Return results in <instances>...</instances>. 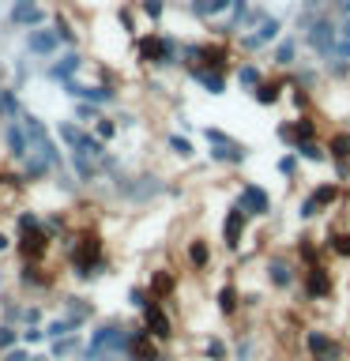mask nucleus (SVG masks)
<instances>
[{
    "label": "nucleus",
    "instance_id": "1",
    "mask_svg": "<svg viewBox=\"0 0 350 361\" xmlns=\"http://www.w3.org/2000/svg\"><path fill=\"white\" fill-rule=\"evenodd\" d=\"M56 245H61L72 279H79V282H95V279H102L109 271L106 237H102L98 226H72Z\"/></svg>",
    "mask_w": 350,
    "mask_h": 361
},
{
    "label": "nucleus",
    "instance_id": "2",
    "mask_svg": "<svg viewBox=\"0 0 350 361\" xmlns=\"http://www.w3.org/2000/svg\"><path fill=\"white\" fill-rule=\"evenodd\" d=\"M181 45H185V38H177L174 30L147 27L132 38V61L151 75L181 72Z\"/></svg>",
    "mask_w": 350,
    "mask_h": 361
},
{
    "label": "nucleus",
    "instance_id": "3",
    "mask_svg": "<svg viewBox=\"0 0 350 361\" xmlns=\"http://www.w3.org/2000/svg\"><path fill=\"white\" fill-rule=\"evenodd\" d=\"M109 188H113V196L124 200L128 207H147V203H155L158 196H166V192H169L166 177L151 173V169H143V173H128V169H121V173L109 177Z\"/></svg>",
    "mask_w": 350,
    "mask_h": 361
},
{
    "label": "nucleus",
    "instance_id": "4",
    "mask_svg": "<svg viewBox=\"0 0 350 361\" xmlns=\"http://www.w3.org/2000/svg\"><path fill=\"white\" fill-rule=\"evenodd\" d=\"M128 350V324L102 320L79 350V361H121Z\"/></svg>",
    "mask_w": 350,
    "mask_h": 361
},
{
    "label": "nucleus",
    "instance_id": "5",
    "mask_svg": "<svg viewBox=\"0 0 350 361\" xmlns=\"http://www.w3.org/2000/svg\"><path fill=\"white\" fill-rule=\"evenodd\" d=\"M324 128H327V121L320 109L316 113H290V117L275 121V140L282 143V151H294V147H301L309 140H320Z\"/></svg>",
    "mask_w": 350,
    "mask_h": 361
},
{
    "label": "nucleus",
    "instance_id": "6",
    "mask_svg": "<svg viewBox=\"0 0 350 361\" xmlns=\"http://www.w3.org/2000/svg\"><path fill=\"white\" fill-rule=\"evenodd\" d=\"M335 42H339V19H335V11L327 8V11H316L313 23L301 30V45L313 53V61H332V53H335Z\"/></svg>",
    "mask_w": 350,
    "mask_h": 361
},
{
    "label": "nucleus",
    "instance_id": "7",
    "mask_svg": "<svg viewBox=\"0 0 350 361\" xmlns=\"http://www.w3.org/2000/svg\"><path fill=\"white\" fill-rule=\"evenodd\" d=\"M87 64H90V56L83 53V45H76V49H61L53 61L42 64V79H45V83H53V87H61V83H68V79L83 75Z\"/></svg>",
    "mask_w": 350,
    "mask_h": 361
},
{
    "label": "nucleus",
    "instance_id": "8",
    "mask_svg": "<svg viewBox=\"0 0 350 361\" xmlns=\"http://www.w3.org/2000/svg\"><path fill=\"white\" fill-rule=\"evenodd\" d=\"M49 11L42 0H8V11H4V27L8 30H30V27H42L49 23Z\"/></svg>",
    "mask_w": 350,
    "mask_h": 361
},
{
    "label": "nucleus",
    "instance_id": "9",
    "mask_svg": "<svg viewBox=\"0 0 350 361\" xmlns=\"http://www.w3.org/2000/svg\"><path fill=\"white\" fill-rule=\"evenodd\" d=\"M61 49H64V45H61V38H56V30L49 27V23L23 30V53H27L30 61H42L45 64V61H53Z\"/></svg>",
    "mask_w": 350,
    "mask_h": 361
},
{
    "label": "nucleus",
    "instance_id": "10",
    "mask_svg": "<svg viewBox=\"0 0 350 361\" xmlns=\"http://www.w3.org/2000/svg\"><path fill=\"white\" fill-rule=\"evenodd\" d=\"M53 237L45 233V226H34V230H19L16 233V248H11V252H16L19 259H30V264H45V256L53 252Z\"/></svg>",
    "mask_w": 350,
    "mask_h": 361
},
{
    "label": "nucleus",
    "instance_id": "11",
    "mask_svg": "<svg viewBox=\"0 0 350 361\" xmlns=\"http://www.w3.org/2000/svg\"><path fill=\"white\" fill-rule=\"evenodd\" d=\"M234 203L248 214V219H267V214L275 211V200H271V192H267L264 185H256V180H241V185H237Z\"/></svg>",
    "mask_w": 350,
    "mask_h": 361
},
{
    "label": "nucleus",
    "instance_id": "12",
    "mask_svg": "<svg viewBox=\"0 0 350 361\" xmlns=\"http://www.w3.org/2000/svg\"><path fill=\"white\" fill-rule=\"evenodd\" d=\"M16 286H19L23 293H49V290L56 286V271H49L45 264H30V259H19Z\"/></svg>",
    "mask_w": 350,
    "mask_h": 361
},
{
    "label": "nucleus",
    "instance_id": "13",
    "mask_svg": "<svg viewBox=\"0 0 350 361\" xmlns=\"http://www.w3.org/2000/svg\"><path fill=\"white\" fill-rule=\"evenodd\" d=\"M332 290H335V279H332V271H327L320 259L309 267H301V293H305V301H327L332 298Z\"/></svg>",
    "mask_w": 350,
    "mask_h": 361
},
{
    "label": "nucleus",
    "instance_id": "14",
    "mask_svg": "<svg viewBox=\"0 0 350 361\" xmlns=\"http://www.w3.org/2000/svg\"><path fill=\"white\" fill-rule=\"evenodd\" d=\"M140 324L158 338V343H169V338H174V316H169L166 301H158V298H151L140 309Z\"/></svg>",
    "mask_w": 350,
    "mask_h": 361
},
{
    "label": "nucleus",
    "instance_id": "15",
    "mask_svg": "<svg viewBox=\"0 0 350 361\" xmlns=\"http://www.w3.org/2000/svg\"><path fill=\"white\" fill-rule=\"evenodd\" d=\"M0 147H4L8 166H19L23 158L30 154V140H27V128H23V121H19V117L0 124Z\"/></svg>",
    "mask_w": 350,
    "mask_h": 361
},
{
    "label": "nucleus",
    "instance_id": "16",
    "mask_svg": "<svg viewBox=\"0 0 350 361\" xmlns=\"http://www.w3.org/2000/svg\"><path fill=\"white\" fill-rule=\"evenodd\" d=\"M301 34L298 30H286L282 38L271 45V72H290V68L301 64Z\"/></svg>",
    "mask_w": 350,
    "mask_h": 361
},
{
    "label": "nucleus",
    "instance_id": "17",
    "mask_svg": "<svg viewBox=\"0 0 350 361\" xmlns=\"http://www.w3.org/2000/svg\"><path fill=\"white\" fill-rule=\"evenodd\" d=\"M181 75H185L188 83H196L207 98H222L226 90H230V83H234L226 72H211V68H196V64H185V68H181Z\"/></svg>",
    "mask_w": 350,
    "mask_h": 361
},
{
    "label": "nucleus",
    "instance_id": "18",
    "mask_svg": "<svg viewBox=\"0 0 350 361\" xmlns=\"http://www.w3.org/2000/svg\"><path fill=\"white\" fill-rule=\"evenodd\" d=\"M248 214L237 207V203H230L222 214V245H226V252H241V245H245V237H248Z\"/></svg>",
    "mask_w": 350,
    "mask_h": 361
},
{
    "label": "nucleus",
    "instance_id": "19",
    "mask_svg": "<svg viewBox=\"0 0 350 361\" xmlns=\"http://www.w3.org/2000/svg\"><path fill=\"white\" fill-rule=\"evenodd\" d=\"M248 98L260 109H279L286 102V72H267L264 83H256V90H248Z\"/></svg>",
    "mask_w": 350,
    "mask_h": 361
},
{
    "label": "nucleus",
    "instance_id": "20",
    "mask_svg": "<svg viewBox=\"0 0 350 361\" xmlns=\"http://www.w3.org/2000/svg\"><path fill=\"white\" fill-rule=\"evenodd\" d=\"M267 282L275 290H294L301 282V267H298V259H286V256H271L267 259Z\"/></svg>",
    "mask_w": 350,
    "mask_h": 361
},
{
    "label": "nucleus",
    "instance_id": "21",
    "mask_svg": "<svg viewBox=\"0 0 350 361\" xmlns=\"http://www.w3.org/2000/svg\"><path fill=\"white\" fill-rule=\"evenodd\" d=\"M305 350L313 361H343V343L327 331H305Z\"/></svg>",
    "mask_w": 350,
    "mask_h": 361
},
{
    "label": "nucleus",
    "instance_id": "22",
    "mask_svg": "<svg viewBox=\"0 0 350 361\" xmlns=\"http://www.w3.org/2000/svg\"><path fill=\"white\" fill-rule=\"evenodd\" d=\"M264 75H267V68L256 61V56H237V64H234V87L237 90H256V83H264Z\"/></svg>",
    "mask_w": 350,
    "mask_h": 361
},
{
    "label": "nucleus",
    "instance_id": "23",
    "mask_svg": "<svg viewBox=\"0 0 350 361\" xmlns=\"http://www.w3.org/2000/svg\"><path fill=\"white\" fill-rule=\"evenodd\" d=\"M324 147H327L332 166H350V128L346 124H332L324 132Z\"/></svg>",
    "mask_w": 350,
    "mask_h": 361
},
{
    "label": "nucleus",
    "instance_id": "24",
    "mask_svg": "<svg viewBox=\"0 0 350 361\" xmlns=\"http://www.w3.org/2000/svg\"><path fill=\"white\" fill-rule=\"evenodd\" d=\"M23 109H27V106H23V90L11 87L8 68H0V124H4V121H16Z\"/></svg>",
    "mask_w": 350,
    "mask_h": 361
},
{
    "label": "nucleus",
    "instance_id": "25",
    "mask_svg": "<svg viewBox=\"0 0 350 361\" xmlns=\"http://www.w3.org/2000/svg\"><path fill=\"white\" fill-rule=\"evenodd\" d=\"M309 200L320 207V214H327V211H335L339 203L346 200V188L339 185V180H316V185L309 188Z\"/></svg>",
    "mask_w": 350,
    "mask_h": 361
},
{
    "label": "nucleus",
    "instance_id": "26",
    "mask_svg": "<svg viewBox=\"0 0 350 361\" xmlns=\"http://www.w3.org/2000/svg\"><path fill=\"white\" fill-rule=\"evenodd\" d=\"M68 169L76 173L79 188H95L98 180H106V177H102V166H98V158H90V154H68Z\"/></svg>",
    "mask_w": 350,
    "mask_h": 361
},
{
    "label": "nucleus",
    "instance_id": "27",
    "mask_svg": "<svg viewBox=\"0 0 350 361\" xmlns=\"http://www.w3.org/2000/svg\"><path fill=\"white\" fill-rule=\"evenodd\" d=\"M49 27L56 30V38H61L64 49L83 45V34H79V27L72 23V16H68V8H53V11H49Z\"/></svg>",
    "mask_w": 350,
    "mask_h": 361
},
{
    "label": "nucleus",
    "instance_id": "28",
    "mask_svg": "<svg viewBox=\"0 0 350 361\" xmlns=\"http://www.w3.org/2000/svg\"><path fill=\"white\" fill-rule=\"evenodd\" d=\"M61 312H64L76 327H87L90 320H95V301H90V298H79V293H61Z\"/></svg>",
    "mask_w": 350,
    "mask_h": 361
},
{
    "label": "nucleus",
    "instance_id": "29",
    "mask_svg": "<svg viewBox=\"0 0 350 361\" xmlns=\"http://www.w3.org/2000/svg\"><path fill=\"white\" fill-rule=\"evenodd\" d=\"M113 19H117V30H121L128 42L143 30V16H140V8H135V0H121L117 11H113Z\"/></svg>",
    "mask_w": 350,
    "mask_h": 361
},
{
    "label": "nucleus",
    "instance_id": "30",
    "mask_svg": "<svg viewBox=\"0 0 350 361\" xmlns=\"http://www.w3.org/2000/svg\"><path fill=\"white\" fill-rule=\"evenodd\" d=\"M162 147H166L174 158H181V162H192V158H196V143H192V135L181 132V128H169V132L162 135Z\"/></svg>",
    "mask_w": 350,
    "mask_h": 361
},
{
    "label": "nucleus",
    "instance_id": "31",
    "mask_svg": "<svg viewBox=\"0 0 350 361\" xmlns=\"http://www.w3.org/2000/svg\"><path fill=\"white\" fill-rule=\"evenodd\" d=\"M147 290H151V298L158 301H169L177 293V275L169 267H155L151 271V279H147Z\"/></svg>",
    "mask_w": 350,
    "mask_h": 361
},
{
    "label": "nucleus",
    "instance_id": "32",
    "mask_svg": "<svg viewBox=\"0 0 350 361\" xmlns=\"http://www.w3.org/2000/svg\"><path fill=\"white\" fill-rule=\"evenodd\" d=\"M79 350H83V335L72 331V335H61L49 343V357L53 361H68V357H79Z\"/></svg>",
    "mask_w": 350,
    "mask_h": 361
},
{
    "label": "nucleus",
    "instance_id": "33",
    "mask_svg": "<svg viewBox=\"0 0 350 361\" xmlns=\"http://www.w3.org/2000/svg\"><path fill=\"white\" fill-rule=\"evenodd\" d=\"M241 290L234 286V282H226V286H219V293H215V305H219V312L226 316V320H234L237 312H241Z\"/></svg>",
    "mask_w": 350,
    "mask_h": 361
},
{
    "label": "nucleus",
    "instance_id": "34",
    "mask_svg": "<svg viewBox=\"0 0 350 361\" xmlns=\"http://www.w3.org/2000/svg\"><path fill=\"white\" fill-rule=\"evenodd\" d=\"M301 158H298V151H282L279 158H275V173L286 180V185H298L301 180Z\"/></svg>",
    "mask_w": 350,
    "mask_h": 361
},
{
    "label": "nucleus",
    "instance_id": "35",
    "mask_svg": "<svg viewBox=\"0 0 350 361\" xmlns=\"http://www.w3.org/2000/svg\"><path fill=\"white\" fill-rule=\"evenodd\" d=\"M185 259L192 271H207L211 267V245L203 241V237H192V241L185 245Z\"/></svg>",
    "mask_w": 350,
    "mask_h": 361
},
{
    "label": "nucleus",
    "instance_id": "36",
    "mask_svg": "<svg viewBox=\"0 0 350 361\" xmlns=\"http://www.w3.org/2000/svg\"><path fill=\"white\" fill-rule=\"evenodd\" d=\"M298 151V158L305 166H332V158H327V147H324V135L320 140H309V143H301V147H294Z\"/></svg>",
    "mask_w": 350,
    "mask_h": 361
},
{
    "label": "nucleus",
    "instance_id": "37",
    "mask_svg": "<svg viewBox=\"0 0 350 361\" xmlns=\"http://www.w3.org/2000/svg\"><path fill=\"white\" fill-rule=\"evenodd\" d=\"M42 226L53 241H61V237L72 230V219H68V211H42Z\"/></svg>",
    "mask_w": 350,
    "mask_h": 361
},
{
    "label": "nucleus",
    "instance_id": "38",
    "mask_svg": "<svg viewBox=\"0 0 350 361\" xmlns=\"http://www.w3.org/2000/svg\"><path fill=\"white\" fill-rule=\"evenodd\" d=\"M102 113H109V109L95 106V102H83V98H76V102H72V113H68V117H72V121H79V124H87V128H90V124H95V121L102 117Z\"/></svg>",
    "mask_w": 350,
    "mask_h": 361
},
{
    "label": "nucleus",
    "instance_id": "39",
    "mask_svg": "<svg viewBox=\"0 0 350 361\" xmlns=\"http://www.w3.org/2000/svg\"><path fill=\"white\" fill-rule=\"evenodd\" d=\"M90 128H95V135L102 143H113V140H121V124H117V117H113V113H102V117L90 124Z\"/></svg>",
    "mask_w": 350,
    "mask_h": 361
},
{
    "label": "nucleus",
    "instance_id": "40",
    "mask_svg": "<svg viewBox=\"0 0 350 361\" xmlns=\"http://www.w3.org/2000/svg\"><path fill=\"white\" fill-rule=\"evenodd\" d=\"M200 140L207 143V147H226V143H241L234 132H226V128H219V124H203L200 128Z\"/></svg>",
    "mask_w": 350,
    "mask_h": 361
},
{
    "label": "nucleus",
    "instance_id": "41",
    "mask_svg": "<svg viewBox=\"0 0 350 361\" xmlns=\"http://www.w3.org/2000/svg\"><path fill=\"white\" fill-rule=\"evenodd\" d=\"M27 61H30L27 53L11 56V87H16V90H23V87L30 83V75H34V68H27Z\"/></svg>",
    "mask_w": 350,
    "mask_h": 361
},
{
    "label": "nucleus",
    "instance_id": "42",
    "mask_svg": "<svg viewBox=\"0 0 350 361\" xmlns=\"http://www.w3.org/2000/svg\"><path fill=\"white\" fill-rule=\"evenodd\" d=\"M324 75L327 83H350V61H339V56L324 61Z\"/></svg>",
    "mask_w": 350,
    "mask_h": 361
},
{
    "label": "nucleus",
    "instance_id": "43",
    "mask_svg": "<svg viewBox=\"0 0 350 361\" xmlns=\"http://www.w3.org/2000/svg\"><path fill=\"white\" fill-rule=\"evenodd\" d=\"M72 331H79V327L68 320L64 312H61V316H53V320L45 324V338H49V343H53V338H61V335H72Z\"/></svg>",
    "mask_w": 350,
    "mask_h": 361
},
{
    "label": "nucleus",
    "instance_id": "44",
    "mask_svg": "<svg viewBox=\"0 0 350 361\" xmlns=\"http://www.w3.org/2000/svg\"><path fill=\"white\" fill-rule=\"evenodd\" d=\"M19 338H23V346H49V338H45V324H27L19 331Z\"/></svg>",
    "mask_w": 350,
    "mask_h": 361
},
{
    "label": "nucleus",
    "instance_id": "45",
    "mask_svg": "<svg viewBox=\"0 0 350 361\" xmlns=\"http://www.w3.org/2000/svg\"><path fill=\"white\" fill-rule=\"evenodd\" d=\"M0 320L4 324H23V301H16V298H0Z\"/></svg>",
    "mask_w": 350,
    "mask_h": 361
},
{
    "label": "nucleus",
    "instance_id": "46",
    "mask_svg": "<svg viewBox=\"0 0 350 361\" xmlns=\"http://www.w3.org/2000/svg\"><path fill=\"white\" fill-rule=\"evenodd\" d=\"M34 226H42V211L16 207V233H19V230H34Z\"/></svg>",
    "mask_w": 350,
    "mask_h": 361
},
{
    "label": "nucleus",
    "instance_id": "47",
    "mask_svg": "<svg viewBox=\"0 0 350 361\" xmlns=\"http://www.w3.org/2000/svg\"><path fill=\"white\" fill-rule=\"evenodd\" d=\"M327 248H332L335 256L350 259V230H335V233H327Z\"/></svg>",
    "mask_w": 350,
    "mask_h": 361
},
{
    "label": "nucleus",
    "instance_id": "48",
    "mask_svg": "<svg viewBox=\"0 0 350 361\" xmlns=\"http://www.w3.org/2000/svg\"><path fill=\"white\" fill-rule=\"evenodd\" d=\"M23 343V338H19V327L16 324H4V320H0V354H8V350H16Z\"/></svg>",
    "mask_w": 350,
    "mask_h": 361
},
{
    "label": "nucleus",
    "instance_id": "49",
    "mask_svg": "<svg viewBox=\"0 0 350 361\" xmlns=\"http://www.w3.org/2000/svg\"><path fill=\"white\" fill-rule=\"evenodd\" d=\"M203 357H207V361H226V357H230V346H226L222 343V338H207V343H203Z\"/></svg>",
    "mask_w": 350,
    "mask_h": 361
},
{
    "label": "nucleus",
    "instance_id": "50",
    "mask_svg": "<svg viewBox=\"0 0 350 361\" xmlns=\"http://www.w3.org/2000/svg\"><path fill=\"white\" fill-rule=\"evenodd\" d=\"M298 256H301V267H309L320 259V252H316V245H313V237H298Z\"/></svg>",
    "mask_w": 350,
    "mask_h": 361
},
{
    "label": "nucleus",
    "instance_id": "51",
    "mask_svg": "<svg viewBox=\"0 0 350 361\" xmlns=\"http://www.w3.org/2000/svg\"><path fill=\"white\" fill-rule=\"evenodd\" d=\"M147 301H151V290H147V286H132V290H128V305H132L135 312H140Z\"/></svg>",
    "mask_w": 350,
    "mask_h": 361
},
{
    "label": "nucleus",
    "instance_id": "52",
    "mask_svg": "<svg viewBox=\"0 0 350 361\" xmlns=\"http://www.w3.org/2000/svg\"><path fill=\"white\" fill-rule=\"evenodd\" d=\"M230 8H234V0H207V23L211 19H222Z\"/></svg>",
    "mask_w": 350,
    "mask_h": 361
},
{
    "label": "nucleus",
    "instance_id": "53",
    "mask_svg": "<svg viewBox=\"0 0 350 361\" xmlns=\"http://www.w3.org/2000/svg\"><path fill=\"white\" fill-rule=\"evenodd\" d=\"M42 320H45L42 305H23V327H27V324H42Z\"/></svg>",
    "mask_w": 350,
    "mask_h": 361
},
{
    "label": "nucleus",
    "instance_id": "54",
    "mask_svg": "<svg viewBox=\"0 0 350 361\" xmlns=\"http://www.w3.org/2000/svg\"><path fill=\"white\" fill-rule=\"evenodd\" d=\"M234 357H237V361H253V335H241V338H237Z\"/></svg>",
    "mask_w": 350,
    "mask_h": 361
},
{
    "label": "nucleus",
    "instance_id": "55",
    "mask_svg": "<svg viewBox=\"0 0 350 361\" xmlns=\"http://www.w3.org/2000/svg\"><path fill=\"white\" fill-rule=\"evenodd\" d=\"M301 222H313V219H320V207H316V203L309 200V192H305V200H301Z\"/></svg>",
    "mask_w": 350,
    "mask_h": 361
},
{
    "label": "nucleus",
    "instance_id": "56",
    "mask_svg": "<svg viewBox=\"0 0 350 361\" xmlns=\"http://www.w3.org/2000/svg\"><path fill=\"white\" fill-rule=\"evenodd\" d=\"M332 56H339V61H350V38H343L339 34V42H335V53Z\"/></svg>",
    "mask_w": 350,
    "mask_h": 361
},
{
    "label": "nucleus",
    "instance_id": "57",
    "mask_svg": "<svg viewBox=\"0 0 350 361\" xmlns=\"http://www.w3.org/2000/svg\"><path fill=\"white\" fill-rule=\"evenodd\" d=\"M11 248H16V233L0 230V256H4V252H11Z\"/></svg>",
    "mask_w": 350,
    "mask_h": 361
},
{
    "label": "nucleus",
    "instance_id": "58",
    "mask_svg": "<svg viewBox=\"0 0 350 361\" xmlns=\"http://www.w3.org/2000/svg\"><path fill=\"white\" fill-rule=\"evenodd\" d=\"M332 11H335V19H339V16H350V0H339Z\"/></svg>",
    "mask_w": 350,
    "mask_h": 361
},
{
    "label": "nucleus",
    "instance_id": "59",
    "mask_svg": "<svg viewBox=\"0 0 350 361\" xmlns=\"http://www.w3.org/2000/svg\"><path fill=\"white\" fill-rule=\"evenodd\" d=\"M339 34H343V38H350V16H339Z\"/></svg>",
    "mask_w": 350,
    "mask_h": 361
},
{
    "label": "nucleus",
    "instance_id": "60",
    "mask_svg": "<svg viewBox=\"0 0 350 361\" xmlns=\"http://www.w3.org/2000/svg\"><path fill=\"white\" fill-rule=\"evenodd\" d=\"M27 361H53V357H49V354H30Z\"/></svg>",
    "mask_w": 350,
    "mask_h": 361
},
{
    "label": "nucleus",
    "instance_id": "61",
    "mask_svg": "<svg viewBox=\"0 0 350 361\" xmlns=\"http://www.w3.org/2000/svg\"><path fill=\"white\" fill-rule=\"evenodd\" d=\"M4 188H8V185H4V166H0V196H4Z\"/></svg>",
    "mask_w": 350,
    "mask_h": 361
},
{
    "label": "nucleus",
    "instance_id": "62",
    "mask_svg": "<svg viewBox=\"0 0 350 361\" xmlns=\"http://www.w3.org/2000/svg\"><path fill=\"white\" fill-rule=\"evenodd\" d=\"M0 357H4V354H0Z\"/></svg>",
    "mask_w": 350,
    "mask_h": 361
}]
</instances>
